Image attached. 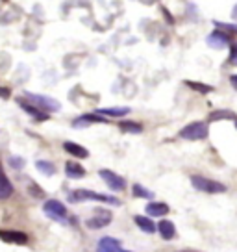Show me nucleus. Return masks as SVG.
<instances>
[{
    "mask_svg": "<svg viewBox=\"0 0 237 252\" xmlns=\"http://www.w3.org/2000/svg\"><path fill=\"white\" fill-rule=\"evenodd\" d=\"M69 200H71V202H80V200H99V202H108V204H113V206H120V200L115 198V196L99 195V193L89 191V189H76L74 193L69 195Z\"/></svg>",
    "mask_w": 237,
    "mask_h": 252,
    "instance_id": "obj_1",
    "label": "nucleus"
},
{
    "mask_svg": "<svg viewBox=\"0 0 237 252\" xmlns=\"http://www.w3.org/2000/svg\"><path fill=\"white\" fill-rule=\"evenodd\" d=\"M191 184L195 189L204 191V193H211V195H215V193H226V186H224V184L215 182V180H210V178H206V176H198V174H193Z\"/></svg>",
    "mask_w": 237,
    "mask_h": 252,
    "instance_id": "obj_2",
    "label": "nucleus"
},
{
    "mask_svg": "<svg viewBox=\"0 0 237 252\" xmlns=\"http://www.w3.org/2000/svg\"><path fill=\"white\" fill-rule=\"evenodd\" d=\"M180 137L187 141H200L208 137V124L206 122H191L180 130Z\"/></svg>",
    "mask_w": 237,
    "mask_h": 252,
    "instance_id": "obj_3",
    "label": "nucleus"
},
{
    "mask_svg": "<svg viewBox=\"0 0 237 252\" xmlns=\"http://www.w3.org/2000/svg\"><path fill=\"white\" fill-rule=\"evenodd\" d=\"M28 100H30V104H34V106H37L39 110H43V112H58L61 106H59V102L56 100V98H52V97H46V95H36V93H26Z\"/></svg>",
    "mask_w": 237,
    "mask_h": 252,
    "instance_id": "obj_4",
    "label": "nucleus"
},
{
    "mask_svg": "<svg viewBox=\"0 0 237 252\" xmlns=\"http://www.w3.org/2000/svg\"><path fill=\"white\" fill-rule=\"evenodd\" d=\"M43 210H45V213L48 215L52 221L65 223V217H67V208H65L59 200H54V198L46 200L45 206H43Z\"/></svg>",
    "mask_w": 237,
    "mask_h": 252,
    "instance_id": "obj_5",
    "label": "nucleus"
},
{
    "mask_svg": "<svg viewBox=\"0 0 237 252\" xmlns=\"http://www.w3.org/2000/svg\"><path fill=\"white\" fill-rule=\"evenodd\" d=\"M99 174H100V178L110 186V189H113V191H122L124 187H126V182H124V178L118 176L117 173H113V171H110V169H102V171H99Z\"/></svg>",
    "mask_w": 237,
    "mask_h": 252,
    "instance_id": "obj_6",
    "label": "nucleus"
},
{
    "mask_svg": "<svg viewBox=\"0 0 237 252\" xmlns=\"http://www.w3.org/2000/svg\"><path fill=\"white\" fill-rule=\"evenodd\" d=\"M110 223H111V213H110V212L97 210V215H95V217H91V219L87 221V228L97 230V228H102V226H108Z\"/></svg>",
    "mask_w": 237,
    "mask_h": 252,
    "instance_id": "obj_7",
    "label": "nucleus"
},
{
    "mask_svg": "<svg viewBox=\"0 0 237 252\" xmlns=\"http://www.w3.org/2000/svg\"><path fill=\"white\" fill-rule=\"evenodd\" d=\"M0 239L6 243H15V245H26L28 235L24 232H15V230H0Z\"/></svg>",
    "mask_w": 237,
    "mask_h": 252,
    "instance_id": "obj_8",
    "label": "nucleus"
},
{
    "mask_svg": "<svg viewBox=\"0 0 237 252\" xmlns=\"http://www.w3.org/2000/svg\"><path fill=\"white\" fill-rule=\"evenodd\" d=\"M208 45H210L211 48H217V50H220V48H226L230 43V38L226 36V34H222V32H219V30H215V32H211L210 36H208Z\"/></svg>",
    "mask_w": 237,
    "mask_h": 252,
    "instance_id": "obj_9",
    "label": "nucleus"
},
{
    "mask_svg": "<svg viewBox=\"0 0 237 252\" xmlns=\"http://www.w3.org/2000/svg\"><path fill=\"white\" fill-rule=\"evenodd\" d=\"M17 104L26 113H30V115H32L36 121H46V119H48V113L43 112V110H39V108H37V106H34V104H28L24 98H17Z\"/></svg>",
    "mask_w": 237,
    "mask_h": 252,
    "instance_id": "obj_10",
    "label": "nucleus"
},
{
    "mask_svg": "<svg viewBox=\"0 0 237 252\" xmlns=\"http://www.w3.org/2000/svg\"><path fill=\"white\" fill-rule=\"evenodd\" d=\"M120 249V241L113 239V237H102L99 245H97V252H118Z\"/></svg>",
    "mask_w": 237,
    "mask_h": 252,
    "instance_id": "obj_11",
    "label": "nucleus"
},
{
    "mask_svg": "<svg viewBox=\"0 0 237 252\" xmlns=\"http://www.w3.org/2000/svg\"><path fill=\"white\" fill-rule=\"evenodd\" d=\"M63 149L69 152V154H73L74 158H87L89 156V152H87V149H83L82 145H78V143H73V141H65L63 143Z\"/></svg>",
    "mask_w": 237,
    "mask_h": 252,
    "instance_id": "obj_12",
    "label": "nucleus"
},
{
    "mask_svg": "<svg viewBox=\"0 0 237 252\" xmlns=\"http://www.w3.org/2000/svg\"><path fill=\"white\" fill-rule=\"evenodd\" d=\"M11 193H13V186H11V182L8 180L6 173H4V169H2V165H0V200H4V198L11 196Z\"/></svg>",
    "mask_w": 237,
    "mask_h": 252,
    "instance_id": "obj_13",
    "label": "nucleus"
},
{
    "mask_svg": "<svg viewBox=\"0 0 237 252\" xmlns=\"http://www.w3.org/2000/svg\"><path fill=\"white\" fill-rule=\"evenodd\" d=\"M65 174L69 178H83L85 176V169L78 161H67L65 165Z\"/></svg>",
    "mask_w": 237,
    "mask_h": 252,
    "instance_id": "obj_14",
    "label": "nucleus"
},
{
    "mask_svg": "<svg viewBox=\"0 0 237 252\" xmlns=\"http://www.w3.org/2000/svg\"><path fill=\"white\" fill-rule=\"evenodd\" d=\"M146 213L152 215V217H163L169 213V206L165 202H150L146 206Z\"/></svg>",
    "mask_w": 237,
    "mask_h": 252,
    "instance_id": "obj_15",
    "label": "nucleus"
},
{
    "mask_svg": "<svg viewBox=\"0 0 237 252\" xmlns=\"http://www.w3.org/2000/svg\"><path fill=\"white\" fill-rule=\"evenodd\" d=\"M158 230H159L163 239H173L174 235H176V228H174V224L171 221H159Z\"/></svg>",
    "mask_w": 237,
    "mask_h": 252,
    "instance_id": "obj_16",
    "label": "nucleus"
},
{
    "mask_svg": "<svg viewBox=\"0 0 237 252\" xmlns=\"http://www.w3.org/2000/svg\"><path fill=\"white\" fill-rule=\"evenodd\" d=\"M134 221H136V224L143 230V232L146 233H154L156 232V224L148 219V217H143V215H136L134 217Z\"/></svg>",
    "mask_w": 237,
    "mask_h": 252,
    "instance_id": "obj_17",
    "label": "nucleus"
},
{
    "mask_svg": "<svg viewBox=\"0 0 237 252\" xmlns=\"http://www.w3.org/2000/svg\"><path fill=\"white\" fill-rule=\"evenodd\" d=\"M36 167L39 173H43L45 176H54L56 174V165L52 161H45V159H37Z\"/></svg>",
    "mask_w": 237,
    "mask_h": 252,
    "instance_id": "obj_18",
    "label": "nucleus"
},
{
    "mask_svg": "<svg viewBox=\"0 0 237 252\" xmlns=\"http://www.w3.org/2000/svg\"><path fill=\"white\" fill-rule=\"evenodd\" d=\"M99 115H106V117H122L130 113V108H102L99 110Z\"/></svg>",
    "mask_w": 237,
    "mask_h": 252,
    "instance_id": "obj_19",
    "label": "nucleus"
},
{
    "mask_svg": "<svg viewBox=\"0 0 237 252\" xmlns=\"http://www.w3.org/2000/svg\"><path fill=\"white\" fill-rule=\"evenodd\" d=\"M118 128L126 134H141L143 132V126L139 122H132V121H122L118 122Z\"/></svg>",
    "mask_w": 237,
    "mask_h": 252,
    "instance_id": "obj_20",
    "label": "nucleus"
},
{
    "mask_svg": "<svg viewBox=\"0 0 237 252\" xmlns=\"http://www.w3.org/2000/svg\"><path fill=\"white\" fill-rule=\"evenodd\" d=\"M91 122H108V119H106V117H97V115L93 113V115H82V117L76 119L73 124L74 126H80V124H91Z\"/></svg>",
    "mask_w": 237,
    "mask_h": 252,
    "instance_id": "obj_21",
    "label": "nucleus"
},
{
    "mask_svg": "<svg viewBox=\"0 0 237 252\" xmlns=\"http://www.w3.org/2000/svg\"><path fill=\"white\" fill-rule=\"evenodd\" d=\"M134 196H141V198H154V193H152V191H148V189H145L143 186L136 184V186H134Z\"/></svg>",
    "mask_w": 237,
    "mask_h": 252,
    "instance_id": "obj_22",
    "label": "nucleus"
},
{
    "mask_svg": "<svg viewBox=\"0 0 237 252\" xmlns=\"http://www.w3.org/2000/svg\"><path fill=\"white\" fill-rule=\"evenodd\" d=\"M236 115L232 112H213L210 115V121H220V119H234Z\"/></svg>",
    "mask_w": 237,
    "mask_h": 252,
    "instance_id": "obj_23",
    "label": "nucleus"
},
{
    "mask_svg": "<svg viewBox=\"0 0 237 252\" xmlns=\"http://www.w3.org/2000/svg\"><path fill=\"white\" fill-rule=\"evenodd\" d=\"M185 84L189 85L191 89H195V91H202V93H211V91H213V87H210V85H204V84H198V82H185Z\"/></svg>",
    "mask_w": 237,
    "mask_h": 252,
    "instance_id": "obj_24",
    "label": "nucleus"
},
{
    "mask_svg": "<svg viewBox=\"0 0 237 252\" xmlns=\"http://www.w3.org/2000/svg\"><path fill=\"white\" fill-rule=\"evenodd\" d=\"M9 163H11V167H15V169L24 167V161H22V158H15V156H11V158H9Z\"/></svg>",
    "mask_w": 237,
    "mask_h": 252,
    "instance_id": "obj_25",
    "label": "nucleus"
},
{
    "mask_svg": "<svg viewBox=\"0 0 237 252\" xmlns=\"http://www.w3.org/2000/svg\"><path fill=\"white\" fill-rule=\"evenodd\" d=\"M230 63H232V65H237V43H234L232 52H230Z\"/></svg>",
    "mask_w": 237,
    "mask_h": 252,
    "instance_id": "obj_26",
    "label": "nucleus"
},
{
    "mask_svg": "<svg viewBox=\"0 0 237 252\" xmlns=\"http://www.w3.org/2000/svg\"><path fill=\"white\" fill-rule=\"evenodd\" d=\"M30 186H32V189H34V191H32V193H34V195H36V196H39V198H41V196H43V193H41V189H39V187H37L36 184H30Z\"/></svg>",
    "mask_w": 237,
    "mask_h": 252,
    "instance_id": "obj_27",
    "label": "nucleus"
},
{
    "mask_svg": "<svg viewBox=\"0 0 237 252\" xmlns=\"http://www.w3.org/2000/svg\"><path fill=\"white\" fill-rule=\"evenodd\" d=\"M0 97H4V98H8L9 97V91L6 87H0Z\"/></svg>",
    "mask_w": 237,
    "mask_h": 252,
    "instance_id": "obj_28",
    "label": "nucleus"
},
{
    "mask_svg": "<svg viewBox=\"0 0 237 252\" xmlns=\"http://www.w3.org/2000/svg\"><path fill=\"white\" fill-rule=\"evenodd\" d=\"M230 82H232V84H234V87L237 89V75L232 76V78H230Z\"/></svg>",
    "mask_w": 237,
    "mask_h": 252,
    "instance_id": "obj_29",
    "label": "nucleus"
},
{
    "mask_svg": "<svg viewBox=\"0 0 237 252\" xmlns=\"http://www.w3.org/2000/svg\"><path fill=\"white\" fill-rule=\"evenodd\" d=\"M118 252H130V251H118Z\"/></svg>",
    "mask_w": 237,
    "mask_h": 252,
    "instance_id": "obj_30",
    "label": "nucleus"
}]
</instances>
